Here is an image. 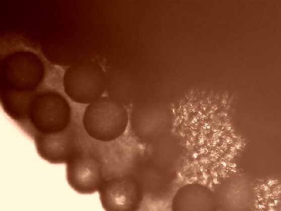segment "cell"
I'll return each mask as SVG.
<instances>
[{"mask_svg":"<svg viewBox=\"0 0 281 211\" xmlns=\"http://www.w3.org/2000/svg\"><path fill=\"white\" fill-rule=\"evenodd\" d=\"M129 114L124 104L110 96H101L87 104L82 117L84 131L92 139L111 142L126 131Z\"/></svg>","mask_w":281,"mask_h":211,"instance_id":"obj_1","label":"cell"},{"mask_svg":"<svg viewBox=\"0 0 281 211\" xmlns=\"http://www.w3.org/2000/svg\"><path fill=\"white\" fill-rule=\"evenodd\" d=\"M64 91L73 101L88 104L102 96L106 88V76L101 67L91 61L69 66L63 77Z\"/></svg>","mask_w":281,"mask_h":211,"instance_id":"obj_2","label":"cell"},{"mask_svg":"<svg viewBox=\"0 0 281 211\" xmlns=\"http://www.w3.org/2000/svg\"><path fill=\"white\" fill-rule=\"evenodd\" d=\"M108 172L109 164L83 149L81 142L66 163L68 183L81 194H91L98 191Z\"/></svg>","mask_w":281,"mask_h":211,"instance_id":"obj_3","label":"cell"},{"mask_svg":"<svg viewBox=\"0 0 281 211\" xmlns=\"http://www.w3.org/2000/svg\"><path fill=\"white\" fill-rule=\"evenodd\" d=\"M98 192L105 210H137L143 199L137 179L119 173L104 181Z\"/></svg>","mask_w":281,"mask_h":211,"instance_id":"obj_4","label":"cell"}]
</instances>
